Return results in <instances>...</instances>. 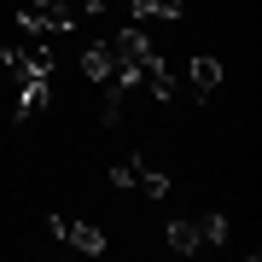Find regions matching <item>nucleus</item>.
<instances>
[{
    "instance_id": "nucleus-1",
    "label": "nucleus",
    "mask_w": 262,
    "mask_h": 262,
    "mask_svg": "<svg viewBox=\"0 0 262 262\" xmlns=\"http://www.w3.org/2000/svg\"><path fill=\"white\" fill-rule=\"evenodd\" d=\"M70 24H76L70 0H29L18 12V29H29V35H64Z\"/></svg>"
},
{
    "instance_id": "nucleus-2",
    "label": "nucleus",
    "mask_w": 262,
    "mask_h": 262,
    "mask_svg": "<svg viewBox=\"0 0 262 262\" xmlns=\"http://www.w3.org/2000/svg\"><path fill=\"white\" fill-rule=\"evenodd\" d=\"M53 239L70 245L76 256H105V251H111V239H105L94 222H76V215H53Z\"/></svg>"
},
{
    "instance_id": "nucleus-3",
    "label": "nucleus",
    "mask_w": 262,
    "mask_h": 262,
    "mask_svg": "<svg viewBox=\"0 0 262 262\" xmlns=\"http://www.w3.org/2000/svg\"><path fill=\"white\" fill-rule=\"evenodd\" d=\"M47 105H53V76H41V70L18 76V117H41Z\"/></svg>"
},
{
    "instance_id": "nucleus-4",
    "label": "nucleus",
    "mask_w": 262,
    "mask_h": 262,
    "mask_svg": "<svg viewBox=\"0 0 262 262\" xmlns=\"http://www.w3.org/2000/svg\"><path fill=\"white\" fill-rule=\"evenodd\" d=\"M163 245L175 256H192V251H204V245H198V227H192V215H175V222L163 227Z\"/></svg>"
},
{
    "instance_id": "nucleus-5",
    "label": "nucleus",
    "mask_w": 262,
    "mask_h": 262,
    "mask_svg": "<svg viewBox=\"0 0 262 262\" xmlns=\"http://www.w3.org/2000/svg\"><path fill=\"white\" fill-rule=\"evenodd\" d=\"M82 70H88V82H111V70H117V53H111V41H94V47L82 53Z\"/></svg>"
},
{
    "instance_id": "nucleus-6",
    "label": "nucleus",
    "mask_w": 262,
    "mask_h": 262,
    "mask_svg": "<svg viewBox=\"0 0 262 262\" xmlns=\"http://www.w3.org/2000/svg\"><path fill=\"white\" fill-rule=\"evenodd\" d=\"M151 18H181V0H128V24H151Z\"/></svg>"
},
{
    "instance_id": "nucleus-7",
    "label": "nucleus",
    "mask_w": 262,
    "mask_h": 262,
    "mask_svg": "<svg viewBox=\"0 0 262 262\" xmlns=\"http://www.w3.org/2000/svg\"><path fill=\"white\" fill-rule=\"evenodd\" d=\"M187 76H192V88H198V94H210V88H222V58L198 53L192 64H187Z\"/></svg>"
},
{
    "instance_id": "nucleus-8",
    "label": "nucleus",
    "mask_w": 262,
    "mask_h": 262,
    "mask_svg": "<svg viewBox=\"0 0 262 262\" xmlns=\"http://www.w3.org/2000/svg\"><path fill=\"white\" fill-rule=\"evenodd\" d=\"M192 227H198V245H227V215L222 210H210V215H192Z\"/></svg>"
},
{
    "instance_id": "nucleus-9",
    "label": "nucleus",
    "mask_w": 262,
    "mask_h": 262,
    "mask_svg": "<svg viewBox=\"0 0 262 262\" xmlns=\"http://www.w3.org/2000/svg\"><path fill=\"white\" fill-rule=\"evenodd\" d=\"M134 187H140L146 198H163V192H169V175H163V169H146V163H140V181H134Z\"/></svg>"
},
{
    "instance_id": "nucleus-10",
    "label": "nucleus",
    "mask_w": 262,
    "mask_h": 262,
    "mask_svg": "<svg viewBox=\"0 0 262 262\" xmlns=\"http://www.w3.org/2000/svg\"><path fill=\"white\" fill-rule=\"evenodd\" d=\"M134 181H140V158H122V163H111V187H122V192H128Z\"/></svg>"
}]
</instances>
